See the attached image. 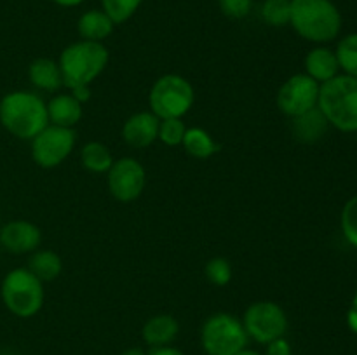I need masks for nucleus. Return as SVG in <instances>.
Returning a JSON list of instances; mask_svg holds the SVG:
<instances>
[{
	"label": "nucleus",
	"instance_id": "nucleus-3",
	"mask_svg": "<svg viewBox=\"0 0 357 355\" xmlns=\"http://www.w3.org/2000/svg\"><path fill=\"white\" fill-rule=\"evenodd\" d=\"M317 108L328 124L342 132H357V79L338 73L321 84Z\"/></svg>",
	"mask_w": 357,
	"mask_h": 355
},
{
	"label": "nucleus",
	"instance_id": "nucleus-23",
	"mask_svg": "<svg viewBox=\"0 0 357 355\" xmlns=\"http://www.w3.org/2000/svg\"><path fill=\"white\" fill-rule=\"evenodd\" d=\"M335 54L340 65V72L357 79V33H349L340 38Z\"/></svg>",
	"mask_w": 357,
	"mask_h": 355
},
{
	"label": "nucleus",
	"instance_id": "nucleus-16",
	"mask_svg": "<svg viewBox=\"0 0 357 355\" xmlns=\"http://www.w3.org/2000/svg\"><path fill=\"white\" fill-rule=\"evenodd\" d=\"M49 124L73 129L82 118V104L72 94H56L47 103Z\"/></svg>",
	"mask_w": 357,
	"mask_h": 355
},
{
	"label": "nucleus",
	"instance_id": "nucleus-25",
	"mask_svg": "<svg viewBox=\"0 0 357 355\" xmlns=\"http://www.w3.org/2000/svg\"><path fill=\"white\" fill-rule=\"evenodd\" d=\"M143 0H101V7H103L101 10L115 24H122L135 16Z\"/></svg>",
	"mask_w": 357,
	"mask_h": 355
},
{
	"label": "nucleus",
	"instance_id": "nucleus-30",
	"mask_svg": "<svg viewBox=\"0 0 357 355\" xmlns=\"http://www.w3.org/2000/svg\"><path fill=\"white\" fill-rule=\"evenodd\" d=\"M264 355H293L291 345H289L286 338H279V340H274L265 345Z\"/></svg>",
	"mask_w": 357,
	"mask_h": 355
},
{
	"label": "nucleus",
	"instance_id": "nucleus-14",
	"mask_svg": "<svg viewBox=\"0 0 357 355\" xmlns=\"http://www.w3.org/2000/svg\"><path fill=\"white\" fill-rule=\"evenodd\" d=\"M305 73L317 84H324L337 77L340 73V65L333 49L326 45L310 49L309 54L305 56Z\"/></svg>",
	"mask_w": 357,
	"mask_h": 355
},
{
	"label": "nucleus",
	"instance_id": "nucleus-21",
	"mask_svg": "<svg viewBox=\"0 0 357 355\" xmlns=\"http://www.w3.org/2000/svg\"><path fill=\"white\" fill-rule=\"evenodd\" d=\"M181 146L188 155L195 157V159H209L222 150V146L211 138V134L201 127L187 129Z\"/></svg>",
	"mask_w": 357,
	"mask_h": 355
},
{
	"label": "nucleus",
	"instance_id": "nucleus-12",
	"mask_svg": "<svg viewBox=\"0 0 357 355\" xmlns=\"http://www.w3.org/2000/svg\"><path fill=\"white\" fill-rule=\"evenodd\" d=\"M42 232L35 223L26 219H14L0 230V244L13 254H28L38 249Z\"/></svg>",
	"mask_w": 357,
	"mask_h": 355
},
{
	"label": "nucleus",
	"instance_id": "nucleus-8",
	"mask_svg": "<svg viewBox=\"0 0 357 355\" xmlns=\"http://www.w3.org/2000/svg\"><path fill=\"white\" fill-rule=\"evenodd\" d=\"M241 320H243L248 338L260 345L284 338L288 331V315L284 308L274 301L251 303Z\"/></svg>",
	"mask_w": 357,
	"mask_h": 355
},
{
	"label": "nucleus",
	"instance_id": "nucleus-17",
	"mask_svg": "<svg viewBox=\"0 0 357 355\" xmlns=\"http://www.w3.org/2000/svg\"><path fill=\"white\" fill-rule=\"evenodd\" d=\"M28 79L37 89L56 93L63 87V73L58 61L49 58H37L28 66Z\"/></svg>",
	"mask_w": 357,
	"mask_h": 355
},
{
	"label": "nucleus",
	"instance_id": "nucleus-13",
	"mask_svg": "<svg viewBox=\"0 0 357 355\" xmlns=\"http://www.w3.org/2000/svg\"><path fill=\"white\" fill-rule=\"evenodd\" d=\"M160 118L152 111L132 113L122 125V138L131 148H146L159 138Z\"/></svg>",
	"mask_w": 357,
	"mask_h": 355
},
{
	"label": "nucleus",
	"instance_id": "nucleus-27",
	"mask_svg": "<svg viewBox=\"0 0 357 355\" xmlns=\"http://www.w3.org/2000/svg\"><path fill=\"white\" fill-rule=\"evenodd\" d=\"M340 226L345 240L357 249V195L345 202L340 214Z\"/></svg>",
	"mask_w": 357,
	"mask_h": 355
},
{
	"label": "nucleus",
	"instance_id": "nucleus-19",
	"mask_svg": "<svg viewBox=\"0 0 357 355\" xmlns=\"http://www.w3.org/2000/svg\"><path fill=\"white\" fill-rule=\"evenodd\" d=\"M115 23L100 9L87 10L80 16L79 23H77V30L82 40L91 42H103L105 38L110 37L114 33Z\"/></svg>",
	"mask_w": 357,
	"mask_h": 355
},
{
	"label": "nucleus",
	"instance_id": "nucleus-34",
	"mask_svg": "<svg viewBox=\"0 0 357 355\" xmlns=\"http://www.w3.org/2000/svg\"><path fill=\"white\" fill-rule=\"evenodd\" d=\"M54 3H58V6L61 7H75L79 6V3H82L84 0H52Z\"/></svg>",
	"mask_w": 357,
	"mask_h": 355
},
{
	"label": "nucleus",
	"instance_id": "nucleus-26",
	"mask_svg": "<svg viewBox=\"0 0 357 355\" xmlns=\"http://www.w3.org/2000/svg\"><path fill=\"white\" fill-rule=\"evenodd\" d=\"M206 278L211 282L213 285H218V287H225L230 281H232V265L227 258H213L206 263L204 268Z\"/></svg>",
	"mask_w": 357,
	"mask_h": 355
},
{
	"label": "nucleus",
	"instance_id": "nucleus-15",
	"mask_svg": "<svg viewBox=\"0 0 357 355\" xmlns=\"http://www.w3.org/2000/svg\"><path fill=\"white\" fill-rule=\"evenodd\" d=\"M180 333V324L169 313H159V315L150 317L142 329L143 341L150 348L166 347L176 340Z\"/></svg>",
	"mask_w": 357,
	"mask_h": 355
},
{
	"label": "nucleus",
	"instance_id": "nucleus-35",
	"mask_svg": "<svg viewBox=\"0 0 357 355\" xmlns=\"http://www.w3.org/2000/svg\"><path fill=\"white\" fill-rule=\"evenodd\" d=\"M121 355H149V352H145L143 348H139V347H131V348H128V350L122 352Z\"/></svg>",
	"mask_w": 357,
	"mask_h": 355
},
{
	"label": "nucleus",
	"instance_id": "nucleus-2",
	"mask_svg": "<svg viewBox=\"0 0 357 355\" xmlns=\"http://www.w3.org/2000/svg\"><path fill=\"white\" fill-rule=\"evenodd\" d=\"M289 24L302 38L324 45L340 35L342 14L331 0H291Z\"/></svg>",
	"mask_w": 357,
	"mask_h": 355
},
{
	"label": "nucleus",
	"instance_id": "nucleus-11",
	"mask_svg": "<svg viewBox=\"0 0 357 355\" xmlns=\"http://www.w3.org/2000/svg\"><path fill=\"white\" fill-rule=\"evenodd\" d=\"M321 84L310 79L307 73H295L289 77L278 93V106L286 117L295 118L317 106Z\"/></svg>",
	"mask_w": 357,
	"mask_h": 355
},
{
	"label": "nucleus",
	"instance_id": "nucleus-9",
	"mask_svg": "<svg viewBox=\"0 0 357 355\" xmlns=\"http://www.w3.org/2000/svg\"><path fill=\"white\" fill-rule=\"evenodd\" d=\"M75 143L73 129L49 124L31 139V159L42 169H52L68 159Z\"/></svg>",
	"mask_w": 357,
	"mask_h": 355
},
{
	"label": "nucleus",
	"instance_id": "nucleus-24",
	"mask_svg": "<svg viewBox=\"0 0 357 355\" xmlns=\"http://www.w3.org/2000/svg\"><path fill=\"white\" fill-rule=\"evenodd\" d=\"M260 14L268 26H286L291 19V0H265Z\"/></svg>",
	"mask_w": 357,
	"mask_h": 355
},
{
	"label": "nucleus",
	"instance_id": "nucleus-38",
	"mask_svg": "<svg viewBox=\"0 0 357 355\" xmlns=\"http://www.w3.org/2000/svg\"><path fill=\"white\" fill-rule=\"evenodd\" d=\"M331 2H333V0H331Z\"/></svg>",
	"mask_w": 357,
	"mask_h": 355
},
{
	"label": "nucleus",
	"instance_id": "nucleus-1",
	"mask_svg": "<svg viewBox=\"0 0 357 355\" xmlns=\"http://www.w3.org/2000/svg\"><path fill=\"white\" fill-rule=\"evenodd\" d=\"M0 124L17 139H33L49 125L47 103L31 90H13L0 100Z\"/></svg>",
	"mask_w": 357,
	"mask_h": 355
},
{
	"label": "nucleus",
	"instance_id": "nucleus-36",
	"mask_svg": "<svg viewBox=\"0 0 357 355\" xmlns=\"http://www.w3.org/2000/svg\"><path fill=\"white\" fill-rule=\"evenodd\" d=\"M236 355H264V354H260V352L258 350H253V348H243V350L241 352H237Z\"/></svg>",
	"mask_w": 357,
	"mask_h": 355
},
{
	"label": "nucleus",
	"instance_id": "nucleus-29",
	"mask_svg": "<svg viewBox=\"0 0 357 355\" xmlns=\"http://www.w3.org/2000/svg\"><path fill=\"white\" fill-rule=\"evenodd\" d=\"M220 10L230 19H243L251 13L253 0H218Z\"/></svg>",
	"mask_w": 357,
	"mask_h": 355
},
{
	"label": "nucleus",
	"instance_id": "nucleus-32",
	"mask_svg": "<svg viewBox=\"0 0 357 355\" xmlns=\"http://www.w3.org/2000/svg\"><path fill=\"white\" fill-rule=\"evenodd\" d=\"M347 326L352 333L357 334V292L354 294V298H352L351 306L347 310Z\"/></svg>",
	"mask_w": 357,
	"mask_h": 355
},
{
	"label": "nucleus",
	"instance_id": "nucleus-28",
	"mask_svg": "<svg viewBox=\"0 0 357 355\" xmlns=\"http://www.w3.org/2000/svg\"><path fill=\"white\" fill-rule=\"evenodd\" d=\"M185 132H187V127L181 118H162L159 124L157 139H160L166 146H178L183 143Z\"/></svg>",
	"mask_w": 357,
	"mask_h": 355
},
{
	"label": "nucleus",
	"instance_id": "nucleus-31",
	"mask_svg": "<svg viewBox=\"0 0 357 355\" xmlns=\"http://www.w3.org/2000/svg\"><path fill=\"white\" fill-rule=\"evenodd\" d=\"M68 93L72 94V96L75 97L80 104L87 103V101L91 100V86H87V84H80V86L70 87Z\"/></svg>",
	"mask_w": 357,
	"mask_h": 355
},
{
	"label": "nucleus",
	"instance_id": "nucleus-4",
	"mask_svg": "<svg viewBox=\"0 0 357 355\" xmlns=\"http://www.w3.org/2000/svg\"><path fill=\"white\" fill-rule=\"evenodd\" d=\"M108 59L110 54L103 42H73L63 49L58 61L63 73V86L66 89L80 84L91 86L105 72Z\"/></svg>",
	"mask_w": 357,
	"mask_h": 355
},
{
	"label": "nucleus",
	"instance_id": "nucleus-18",
	"mask_svg": "<svg viewBox=\"0 0 357 355\" xmlns=\"http://www.w3.org/2000/svg\"><path fill=\"white\" fill-rule=\"evenodd\" d=\"M328 127H330V124L317 106L305 111L303 115L291 118V132L300 143L319 141L326 134Z\"/></svg>",
	"mask_w": 357,
	"mask_h": 355
},
{
	"label": "nucleus",
	"instance_id": "nucleus-6",
	"mask_svg": "<svg viewBox=\"0 0 357 355\" xmlns=\"http://www.w3.org/2000/svg\"><path fill=\"white\" fill-rule=\"evenodd\" d=\"M195 93L185 77L167 73L153 82L149 94L150 111L162 118H183L194 106Z\"/></svg>",
	"mask_w": 357,
	"mask_h": 355
},
{
	"label": "nucleus",
	"instance_id": "nucleus-20",
	"mask_svg": "<svg viewBox=\"0 0 357 355\" xmlns=\"http://www.w3.org/2000/svg\"><path fill=\"white\" fill-rule=\"evenodd\" d=\"M28 270L42 282H51L58 278L63 271V260L58 253L49 249L33 251L28 260Z\"/></svg>",
	"mask_w": 357,
	"mask_h": 355
},
{
	"label": "nucleus",
	"instance_id": "nucleus-22",
	"mask_svg": "<svg viewBox=\"0 0 357 355\" xmlns=\"http://www.w3.org/2000/svg\"><path fill=\"white\" fill-rule=\"evenodd\" d=\"M80 160H82V166L87 171L96 174L108 173V169L114 164V157L112 152L108 150L107 145L100 141H89L82 146V152H80Z\"/></svg>",
	"mask_w": 357,
	"mask_h": 355
},
{
	"label": "nucleus",
	"instance_id": "nucleus-33",
	"mask_svg": "<svg viewBox=\"0 0 357 355\" xmlns=\"http://www.w3.org/2000/svg\"><path fill=\"white\" fill-rule=\"evenodd\" d=\"M149 355H185L180 348L171 347V345H166V347H155L150 348Z\"/></svg>",
	"mask_w": 357,
	"mask_h": 355
},
{
	"label": "nucleus",
	"instance_id": "nucleus-37",
	"mask_svg": "<svg viewBox=\"0 0 357 355\" xmlns=\"http://www.w3.org/2000/svg\"><path fill=\"white\" fill-rule=\"evenodd\" d=\"M0 355H10V354H0Z\"/></svg>",
	"mask_w": 357,
	"mask_h": 355
},
{
	"label": "nucleus",
	"instance_id": "nucleus-7",
	"mask_svg": "<svg viewBox=\"0 0 357 355\" xmlns=\"http://www.w3.org/2000/svg\"><path fill=\"white\" fill-rule=\"evenodd\" d=\"M243 320L227 312L213 313L201 327V345L206 355H236L248 347Z\"/></svg>",
	"mask_w": 357,
	"mask_h": 355
},
{
	"label": "nucleus",
	"instance_id": "nucleus-5",
	"mask_svg": "<svg viewBox=\"0 0 357 355\" xmlns=\"http://www.w3.org/2000/svg\"><path fill=\"white\" fill-rule=\"evenodd\" d=\"M0 296L13 315L30 319L44 305V282L38 281L28 268H14L3 277Z\"/></svg>",
	"mask_w": 357,
	"mask_h": 355
},
{
	"label": "nucleus",
	"instance_id": "nucleus-10",
	"mask_svg": "<svg viewBox=\"0 0 357 355\" xmlns=\"http://www.w3.org/2000/svg\"><path fill=\"white\" fill-rule=\"evenodd\" d=\"M108 191L119 202L136 200L143 194L146 184V171L142 162L132 157H122L114 160L107 173Z\"/></svg>",
	"mask_w": 357,
	"mask_h": 355
}]
</instances>
